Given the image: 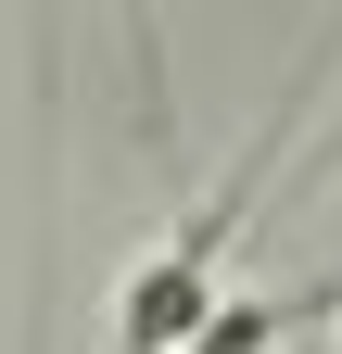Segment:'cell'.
<instances>
[{
    "instance_id": "2",
    "label": "cell",
    "mask_w": 342,
    "mask_h": 354,
    "mask_svg": "<svg viewBox=\"0 0 342 354\" xmlns=\"http://www.w3.org/2000/svg\"><path fill=\"white\" fill-rule=\"evenodd\" d=\"M291 317H305V304H241V291H228L216 317H203L190 342H165V354H267V342H279Z\"/></svg>"
},
{
    "instance_id": "1",
    "label": "cell",
    "mask_w": 342,
    "mask_h": 354,
    "mask_svg": "<svg viewBox=\"0 0 342 354\" xmlns=\"http://www.w3.org/2000/svg\"><path fill=\"white\" fill-rule=\"evenodd\" d=\"M228 215H241V177L203 190L152 253H127V279H114V304H102V354H165V342H190V329L228 304Z\"/></svg>"
}]
</instances>
